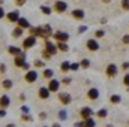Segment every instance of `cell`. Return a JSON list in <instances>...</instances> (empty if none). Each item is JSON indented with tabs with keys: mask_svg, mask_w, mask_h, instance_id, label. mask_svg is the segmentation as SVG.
Here are the masks:
<instances>
[{
	"mask_svg": "<svg viewBox=\"0 0 129 127\" xmlns=\"http://www.w3.org/2000/svg\"><path fill=\"white\" fill-rule=\"evenodd\" d=\"M56 46L51 43V42H47V49L44 51V57H50V55H53V54H56Z\"/></svg>",
	"mask_w": 129,
	"mask_h": 127,
	"instance_id": "cell-1",
	"label": "cell"
},
{
	"mask_svg": "<svg viewBox=\"0 0 129 127\" xmlns=\"http://www.w3.org/2000/svg\"><path fill=\"white\" fill-rule=\"evenodd\" d=\"M36 78H38V73H36V72H33V70H30V72H27V73H26V81H27V82H35V81H36Z\"/></svg>",
	"mask_w": 129,
	"mask_h": 127,
	"instance_id": "cell-2",
	"label": "cell"
},
{
	"mask_svg": "<svg viewBox=\"0 0 129 127\" xmlns=\"http://www.w3.org/2000/svg\"><path fill=\"white\" fill-rule=\"evenodd\" d=\"M54 8H56V11H57V12H64V11H66V8H68V5H66L64 2H56Z\"/></svg>",
	"mask_w": 129,
	"mask_h": 127,
	"instance_id": "cell-3",
	"label": "cell"
},
{
	"mask_svg": "<svg viewBox=\"0 0 129 127\" xmlns=\"http://www.w3.org/2000/svg\"><path fill=\"white\" fill-rule=\"evenodd\" d=\"M35 42H36V39H35V36H30V37H27L26 40H24V48H32L33 45H35Z\"/></svg>",
	"mask_w": 129,
	"mask_h": 127,
	"instance_id": "cell-4",
	"label": "cell"
},
{
	"mask_svg": "<svg viewBox=\"0 0 129 127\" xmlns=\"http://www.w3.org/2000/svg\"><path fill=\"white\" fill-rule=\"evenodd\" d=\"M54 37L57 39V40H60V42H63V40H68V37H69V34L68 33H63V32H57L54 34Z\"/></svg>",
	"mask_w": 129,
	"mask_h": 127,
	"instance_id": "cell-5",
	"label": "cell"
},
{
	"mask_svg": "<svg viewBox=\"0 0 129 127\" xmlns=\"http://www.w3.org/2000/svg\"><path fill=\"white\" fill-rule=\"evenodd\" d=\"M87 48H89L90 51H96L98 48H99V45H98V42H96V40L90 39V40H87Z\"/></svg>",
	"mask_w": 129,
	"mask_h": 127,
	"instance_id": "cell-6",
	"label": "cell"
},
{
	"mask_svg": "<svg viewBox=\"0 0 129 127\" xmlns=\"http://www.w3.org/2000/svg\"><path fill=\"white\" fill-rule=\"evenodd\" d=\"M116 73H117V67H116L114 64H110V66L107 67V75H108V76H114Z\"/></svg>",
	"mask_w": 129,
	"mask_h": 127,
	"instance_id": "cell-7",
	"label": "cell"
},
{
	"mask_svg": "<svg viewBox=\"0 0 129 127\" xmlns=\"http://www.w3.org/2000/svg\"><path fill=\"white\" fill-rule=\"evenodd\" d=\"M48 88H50V91H57L59 90V82L56 79H51L50 84H48Z\"/></svg>",
	"mask_w": 129,
	"mask_h": 127,
	"instance_id": "cell-8",
	"label": "cell"
},
{
	"mask_svg": "<svg viewBox=\"0 0 129 127\" xmlns=\"http://www.w3.org/2000/svg\"><path fill=\"white\" fill-rule=\"evenodd\" d=\"M92 114H93V112H92L90 108H83V109H81V117H83L84 120L89 118V117H92Z\"/></svg>",
	"mask_w": 129,
	"mask_h": 127,
	"instance_id": "cell-9",
	"label": "cell"
},
{
	"mask_svg": "<svg viewBox=\"0 0 129 127\" xmlns=\"http://www.w3.org/2000/svg\"><path fill=\"white\" fill-rule=\"evenodd\" d=\"M51 34H53V33H51V27H50V26H44V27H42V37L47 39V37H50Z\"/></svg>",
	"mask_w": 129,
	"mask_h": 127,
	"instance_id": "cell-10",
	"label": "cell"
},
{
	"mask_svg": "<svg viewBox=\"0 0 129 127\" xmlns=\"http://www.w3.org/2000/svg\"><path fill=\"white\" fill-rule=\"evenodd\" d=\"M8 20L9 21H12V23H18V20H20V15H18V12H11L9 15H8Z\"/></svg>",
	"mask_w": 129,
	"mask_h": 127,
	"instance_id": "cell-11",
	"label": "cell"
},
{
	"mask_svg": "<svg viewBox=\"0 0 129 127\" xmlns=\"http://www.w3.org/2000/svg\"><path fill=\"white\" fill-rule=\"evenodd\" d=\"M60 102L64 103V105H68V103L71 102V96L68 94V93H62V94H60Z\"/></svg>",
	"mask_w": 129,
	"mask_h": 127,
	"instance_id": "cell-12",
	"label": "cell"
},
{
	"mask_svg": "<svg viewBox=\"0 0 129 127\" xmlns=\"http://www.w3.org/2000/svg\"><path fill=\"white\" fill-rule=\"evenodd\" d=\"M50 96V88H41L39 90V97L41 99H47Z\"/></svg>",
	"mask_w": 129,
	"mask_h": 127,
	"instance_id": "cell-13",
	"label": "cell"
},
{
	"mask_svg": "<svg viewBox=\"0 0 129 127\" xmlns=\"http://www.w3.org/2000/svg\"><path fill=\"white\" fill-rule=\"evenodd\" d=\"M87 96H89L90 99H93V100H95V99H98V96H99V91H98L96 88H90V90H89V93H87Z\"/></svg>",
	"mask_w": 129,
	"mask_h": 127,
	"instance_id": "cell-14",
	"label": "cell"
},
{
	"mask_svg": "<svg viewBox=\"0 0 129 127\" xmlns=\"http://www.w3.org/2000/svg\"><path fill=\"white\" fill-rule=\"evenodd\" d=\"M30 33L33 36H41L42 37V27H33V29H30Z\"/></svg>",
	"mask_w": 129,
	"mask_h": 127,
	"instance_id": "cell-15",
	"label": "cell"
},
{
	"mask_svg": "<svg viewBox=\"0 0 129 127\" xmlns=\"http://www.w3.org/2000/svg\"><path fill=\"white\" fill-rule=\"evenodd\" d=\"M72 15H74L75 18H78V20H81V18H84V12H83L81 9H75V11L72 12Z\"/></svg>",
	"mask_w": 129,
	"mask_h": 127,
	"instance_id": "cell-16",
	"label": "cell"
},
{
	"mask_svg": "<svg viewBox=\"0 0 129 127\" xmlns=\"http://www.w3.org/2000/svg\"><path fill=\"white\" fill-rule=\"evenodd\" d=\"M9 52H11L12 55H20V54H21V49L17 48V46H9Z\"/></svg>",
	"mask_w": 129,
	"mask_h": 127,
	"instance_id": "cell-17",
	"label": "cell"
},
{
	"mask_svg": "<svg viewBox=\"0 0 129 127\" xmlns=\"http://www.w3.org/2000/svg\"><path fill=\"white\" fill-rule=\"evenodd\" d=\"M0 103H2V108H6V106L9 105V97H8V96H2Z\"/></svg>",
	"mask_w": 129,
	"mask_h": 127,
	"instance_id": "cell-18",
	"label": "cell"
},
{
	"mask_svg": "<svg viewBox=\"0 0 129 127\" xmlns=\"http://www.w3.org/2000/svg\"><path fill=\"white\" fill-rule=\"evenodd\" d=\"M14 63H15V66H18V67H24V66H26V63H24V58H20V57H17Z\"/></svg>",
	"mask_w": 129,
	"mask_h": 127,
	"instance_id": "cell-19",
	"label": "cell"
},
{
	"mask_svg": "<svg viewBox=\"0 0 129 127\" xmlns=\"http://www.w3.org/2000/svg\"><path fill=\"white\" fill-rule=\"evenodd\" d=\"M18 24H20V26H21L23 29H24V27H29V26H30V24H29V21H27V20H24V18H20V20H18Z\"/></svg>",
	"mask_w": 129,
	"mask_h": 127,
	"instance_id": "cell-20",
	"label": "cell"
},
{
	"mask_svg": "<svg viewBox=\"0 0 129 127\" xmlns=\"http://www.w3.org/2000/svg\"><path fill=\"white\" fill-rule=\"evenodd\" d=\"M21 33H23V27L20 26V27H17V29L14 30L12 34H14V37H18V36H21Z\"/></svg>",
	"mask_w": 129,
	"mask_h": 127,
	"instance_id": "cell-21",
	"label": "cell"
},
{
	"mask_svg": "<svg viewBox=\"0 0 129 127\" xmlns=\"http://www.w3.org/2000/svg\"><path fill=\"white\" fill-rule=\"evenodd\" d=\"M60 67H62V70H63V72H68V70L71 69V64L68 63V61H64V63H62V66H60Z\"/></svg>",
	"mask_w": 129,
	"mask_h": 127,
	"instance_id": "cell-22",
	"label": "cell"
},
{
	"mask_svg": "<svg viewBox=\"0 0 129 127\" xmlns=\"http://www.w3.org/2000/svg\"><path fill=\"white\" fill-rule=\"evenodd\" d=\"M53 73H54V72H53L51 69H45V72H44V76H45V78H51V76H53Z\"/></svg>",
	"mask_w": 129,
	"mask_h": 127,
	"instance_id": "cell-23",
	"label": "cell"
},
{
	"mask_svg": "<svg viewBox=\"0 0 129 127\" xmlns=\"http://www.w3.org/2000/svg\"><path fill=\"white\" fill-rule=\"evenodd\" d=\"M57 48H59L60 51H68V45H66L64 42H60V43L57 45Z\"/></svg>",
	"mask_w": 129,
	"mask_h": 127,
	"instance_id": "cell-24",
	"label": "cell"
},
{
	"mask_svg": "<svg viewBox=\"0 0 129 127\" xmlns=\"http://www.w3.org/2000/svg\"><path fill=\"white\" fill-rule=\"evenodd\" d=\"M2 84H3V87H5V88H11V87H12V82H11L9 79H6V81H3Z\"/></svg>",
	"mask_w": 129,
	"mask_h": 127,
	"instance_id": "cell-25",
	"label": "cell"
},
{
	"mask_svg": "<svg viewBox=\"0 0 129 127\" xmlns=\"http://www.w3.org/2000/svg\"><path fill=\"white\" fill-rule=\"evenodd\" d=\"M84 126H95V121H93V120H90V117H89V118H86Z\"/></svg>",
	"mask_w": 129,
	"mask_h": 127,
	"instance_id": "cell-26",
	"label": "cell"
},
{
	"mask_svg": "<svg viewBox=\"0 0 129 127\" xmlns=\"http://www.w3.org/2000/svg\"><path fill=\"white\" fill-rule=\"evenodd\" d=\"M111 102H113V103H119V102H120V96H117V94L111 96Z\"/></svg>",
	"mask_w": 129,
	"mask_h": 127,
	"instance_id": "cell-27",
	"label": "cell"
},
{
	"mask_svg": "<svg viewBox=\"0 0 129 127\" xmlns=\"http://www.w3.org/2000/svg\"><path fill=\"white\" fill-rule=\"evenodd\" d=\"M41 11H42V12H44L45 15H50V14H51V11H50V8H47V6H42V8H41Z\"/></svg>",
	"mask_w": 129,
	"mask_h": 127,
	"instance_id": "cell-28",
	"label": "cell"
},
{
	"mask_svg": "<svg viewBox=\"0 0 129 127\" xmlns=\"http://www.w3.org/2000/svg\"><path fill=\"white\" fill-rule=\"evenodd\" d=\"M98 117H101V118H104V117H107V111H105V109H101V111L98 112Z\"/></svg>",
	"mask_w": 129,
	"mask_h": 127,
	"instance_id": "cell-29",
	"label": "cell"
},
{
	"mask_svg": "<svg viewBox=\"0 0 129 127\" xmlns=\"http://www.w3.org/2000/svg\"><path fill=\"white\" fill-rule=\"evenodd\" d=\"M122 6H123V9H129V0H123Z\"/></svg>",
	"mask_w": 129,
	"mask_h": 127,
	"instance_id": "cell-30",
	"label": "cell"
},
{
	"mask_svg": "<svg viewBox=\"0 0 129 127\" xmlns=\"http://www.w3.org/2000/svg\"><path fill=\"white\" fill-rule=\"evenodd\" d=\"M123 82H125L126 85H129V73H126V75H125V78H123Z\"/></svg>",
	"mask_w": 129,
	"mask_h": 127,
	"instance_id": "cell-31",
	"label": "cell"
},
{
	"mask_svg": "<svg viewBox=\"0 0 129 127\" xmlns=\"http://www.w3.org/2000/svg\"><path fill=\"white\" fill-rule=\"evenodd\" d=\"M89 60H83V61H81V66H83V67H89Z\"/></svg>",
	"mask_w": 129,
	"mask_h": 127,
	"instance_id": "cell-32",
	"label": "cell"
},
{
	"mask_svg": "<svg viewBox=\"0 0 129 127\" xmlns=\"http://www.w3.org/2000/svg\"><path fill=\"white\" fill-rule=\"evenodd\" d=\"M78 67H80V64H78V63H74V64H71V69H72V70H77Z\"/></svg>",
	"mask_w": 129,
	"mask_h": 127,
	"instance_id": "cell-33",
	"label": "cell"
},
{
	"mask_svg": "<svg viewBox=\"0 0 129 127\" xmlns=\"http://www.w3.org/2000/svg\"><path fill=\"white\" fill-rule=\"evenodd\" d=\"M23 120H24V121H30L32 117H30V115H23Z\"/></svg>",
	"mask_w": 129,
	"mask_h": 127,
	"instance_id": "cell-34",
	"label": "cell"
},
{
	"mask_svg": "<svg viewBox=\"0 0 129 127\" xmlns=\"http://www.w3.org/2000/svg\"><path fill=\"white\" fill-rule=\"evenodd\" d=\"M15 3H17L18 6H21V5H24V3H26V0H15Z\"/></svg>",
	"mask_w": 129,
	"mask_h": 127,
	"instance_id": "cell-35",
	"label": "cell"
},
{
	"mask_svg": "<svg viewBox=\"0 0 129 127\" xmlns=\"http://www.w3.org/2000/svg\"><path fill=\"white\" fill-rule=\"evenodd\" d=\"M102 36H104V32H102V30H98L96 32V37H102Z\"/></svg>",
	"mask_w": 129,
	"mask_h": 127,
	"instance_id": "cell-36",
	"label": "cell"
},
{
	"mask_svg": "<svg viewBox=\"0 0 129 127\" xmlns=\"http://www.w3.org/2000/svg\"><path fill=\"white\" fill-rule=\"evenodd\" d=\"M64 118H66V112L62 111V112H60V120H64Z\"/></svg>",
	"mask_w": 129,
	"mask_h": 127,
	"instance_id": "cell-37",
	"label": "cell"
},
{
	"mask_svg": "<svg viewBox=\"0 0 129 127\" xmlns=\"http://www.w3.org/2000/svg\"><path fill=\"white\" fill-rule=\"evenodd\" d=\"M123 42H125V43H129V36H128V34H126V36H123Z\"/></svg>",
	"mask_w": 129,
	"mask_h": 127,
	"instance_id": "cell-38",
	"label": "cell"
},
{
	"mask_svg": "<svg viewBox=\"0 0 129 127\" xmlns=\"http://www.w3.org/2000/svg\"><path fill=\"white\" fill-rule=\"evenodd\" d=\"M35 66H36V67H41V66H44V63H42V61H39V60H38V61H36V63H35Z\"/></svg>",
	"mask_w": 129,
	"mask_h": 127,
	"instance_id": "cell-39",
	"label": "cell"
},
{
	"mask_svg": "<svg viewBox=\"0 0 129 127\" xmlns=\"http://www.w3.org/2000/svg\"><path fill=\"white\" fill-rule=\"evenodd\" d=\"M71 82V78H64L63 79V84H69Z\"/></svg>",
	"mask_w": 129,
	"mask_h": 127,
	"instance_id": "cell-40",
	"label": "cell"
},
{
	"mask_svg": "<svg viewBox=\"0 0 129 127\" xmlns=\"http://www.w3.org/2000/svg\"><path fill=\"white\" fill-rule=\"evenodd\" d=\"M0 70H2V73H3V72L6 70V67H5V64H2V66H0Z\"/></svg>",
	"mask_w": 129,
	"mask_h": 127,
	"instance_id": "cell-41",
	"label": "cell"
},
{
	"mask_svg": "<svg viewBox=\"0 0 129 127\" xmlns=\"http://www.w3.org/2000/svg\"><path fill=\"white\" fill-rule=\"evenodd\" d=\"M21 109H23V112H29V108H27V106H23Z\"/></svg>",
	"mask_w": 129,
	"mask_h": 127,
	"instance_id": "cell-42",
	"label": "cell"
},
{
	"mask_svg": "<svg viewBox=\"0 0 129 127\" xmlns=\"http://www.w3.org/2000/svg\"><path fill=\"white\" fill-rule=\"evenodd\" d=\"M123 69H125V70L129 69V63H123Z\"/></svg>",
	"mask_w": 129,
	"mask_h": 127,
	"instance_id": "cell-43",
	"label": "cell"
},
{
	"mask_svg": "<svg viewBox=\"0 0 129 127\" xmlns=\"http://www.w3.org/2000/svg\"><path fill=\"white\" fill-rule=\"evenodd\" d=\"M104 2H105V3H110V2H111V0H104Z\"/></svg>",
	"mask_w": 129,
	"mask_h": 127,
	"instance_id": "cell-44",
	"label": "cell"
}]
</instances>
